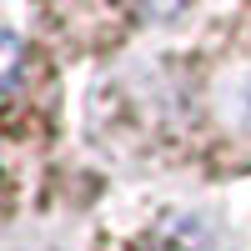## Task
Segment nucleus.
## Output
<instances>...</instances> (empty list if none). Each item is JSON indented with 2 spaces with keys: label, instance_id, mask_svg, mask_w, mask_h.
I'll list each match as a JSON object with an SVG mask.
<instances>
[{
  "label": "nucleus",
  "instance_id": "2",
  "mask_svg": "<svg viewBox=\"0 0 251 251\" xmlns=\"http://www.w3.org/2000/svg\"><path fill=\"white\" fill-rule=\"evenodd\" d=\"M246 126H251V86H246Z\"/></svg>",
  "mask_w": 251,
  "mask_h": 251
},
{
  "label": "nucleus",
  "instance_id": "1",
  "mask_svg": "<svg viewBox=\"0 0 251 251\" xmlns=\"http://www.w3.org/2000/svg\"><path fill=\"white\" fill-rule=\"evenodd\" d=\"M20 66H25V46H20V35H10V30H0V96H5V91L15 86V75H20Z\"/></svg>",
  "mask_w": 251,
  "mask_h": 251
}]
</instances>
